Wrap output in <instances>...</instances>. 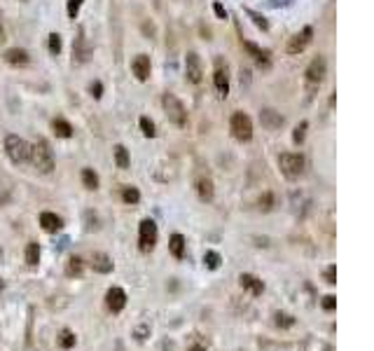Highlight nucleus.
Instances as JSON below:
<instances>
[{"label": "nucleus", "mask_w": 374, "mask_h": 351, "mask_svg": "<svg viewBox=\"0 0 374 351\" xmlns=\"http://www.w3.org/2000/svg\"><path fill=\"white\" fill-rule=\"evenodd\" d=\"M115 162H117V166L119 169H129V152H127V148L124 145H117L115 148Z\"/></svg>", "instance_id": "nucleus-24"}, {"label": "nucleus", "mask_w": 374, "mask_h": 351, "mask_svg": "<svg viewBox=\"0 0 374 351\" xmlns=\"http://www.w3.org/2000/svg\"><path fill=\"white\" fill-rule=\"evenodd\" d=\"M122 199L127 204H138L140 192L136 190V187H124V190H122Z\"/></svg>", "instance_id": "nucleus-29"}, {"label": "nucleus", "mask_w": 374, "mask_h": 351, "mask_svg": "<svg viewBox=\"0 0 374 351\" xmlns=\"http://www.w3.org/2000/svg\"><path fill=\"white\" fill-rule=\"evenodd\" d=\"M325 73H328V64H325V59H323V56H316V59L309 64V68H307V80H309L311 85H321Z\"/></svg>", "instance_id": "nucleus-10"}, {"label": "nucleus", "mask_w": 374, "mask_h": 351, "mask_svg": "<svg viewBox=\"0 0 374 351\" xmlns=\"http://www.w3.org/2000/svg\"><path fill=\"white\" fill-rule=\"evenodd\" d=\"M260 209H262V211H271V209H274V194H271V192H264V194L260 197Z\"/></svg>", "instance_id": "nucleus-31"}, {"label": "nucleus", "mask_w": 374, "mask_h": 351, "mask_svg": "<svg viewBox=\"0 0 374 351\" xmlns=\"http://www.w3.org/2000/svg\"><path fill=\"white\" fill-rule=\"evenodd\" d=\"M325 279H328V283H337V267H334V265L328 267V272H325Z\"/></svg>", "instance_id": "nucleus-37"}, {"label": "nucleus", "mask_w": 374, "mask_h": 351, "mask_svg": "<svg viewBox=\"0 0 374 351\" xmlns=\"http://www.w3.org/2000/svg\"><path fill=\"white\" fill-rule=\"evenodd\" d=\"M49 52L52 54L61 52V35H59V33H52V35H49Z\"/></svg>", "instance_id": "nucleus-32"}, {"label": "nucleus", "mask_w": 374, "mask_h": 351, "mask_svg": "<svg viewBox=\"0 0 374 351\" xmlns=\"http://www.w3.org/2000/svg\"><path fill=\"white\" fill-rule=\"evenodd\" d=\"M311 38H313V31H311V26H307V28H302V31L297 33V35H292L288 43V54H302L307 47H309Z\"/></svg>", "instance_id": "nucleus-8"}, {"label": "nucleus", "mask_w": 374, "mask_h": 351, "mask_svg": "<svg viewBox=\"0 0 374 351\" xmlns=\"http://www.w3.org/2000/svg\"><path fill=\"white\" fill-rule=\"evenodd\" d=\"M89 89H91V94L96 96V98H98V96H101V92H103V87H101V82H94V85L89 87Z\"/></svg>", "instance_id": "nucleus-40"}, {"label": "nucleus", "mask_w": 374, "mask_h": 351, "mask_svg": "<svg viewBox=\"0 0 374 351\" xmlns=\"http://www.w3.org/2000/svg\"><path fill=\"white\" fill-rule=\"evenodd\" d=\"M80 7H82V0H68V17L75 19L77 12H80Z\"/></svg>", "instance_id": "nucleus-34"}, {"label": "nucleus", "mask_w": 374, "mask_h": 351, "mask_svg": "<svg viewBox=\"0 0 374 351\" xmlns=\"http://www.w3.org/2000/svg\"><path fill=\"white\" fill-rule=\"evenodd\" d=\"M131 68H133V75L138 77L140 82H145V80L150 77V56L148 54H138V56L133 59Z\"/></svg>", "instance_id": "nucleus-12"}, {"label": "nucleus", "mask_w": 374, "mask_h": 351, "mask_svg": "<svg viewBox=\"0 0 374 351\" xmlns=\"http://www.w3.org/2000/svg\"><path fill=\"white\" fill-rule=\"evenodd\" d=\"M243 49H246V52L250 54V56H255V61H257L260 66H262V68H269V54H267V52H262V49H260L257 45H253V43H243Z\"/></svg>", "instance_id": "nucleus-18"}, {"label": "nucleus", "mask_w": 374, "mask_h": 351, "mask_svg": "<svg viewBox=\"0 0 374 351\" xmlns=\"http://www.w3.org/2000/svg\"><path fill=\"white\" fill-rule=\"evenodd\" d=\"M40 225H43V230H44V232L54 234V232H59V230L64 227V220H61V218H59L56 213L44 211L43 215H40Z\"/></svg>", "instance_id": "nucleus-13"}, {"label": "nucleus", "mask_w": 374, "mask_h": 351, "mask_svg": "<svg viewBox=\"0 0 374 351\" xmlns=\"http://www.w3.org/2000/svg\"><path fill=\"white\" fill-rule=\"evenodd\" d=\"M138 244H140V251H145V253L154 248V244H157V225H154V220L145 218V220L140 223Z\"/></svg>", "instance_id": "nucleus-6"}, {"label": "nucleus", "mask_w": 374, "mask_h": 351, "mask_svg": "<svg viewBox=\"0 0 374 351\" xmlns=\"http://www.w3.org/2000/svg\"><path fill=\"white\" fill-rule=\"evenodd\" d=\"M28 160L33 162V166L40 171V173H52L54 169V155L49 145H47V140H35L31 145V157Z\"/></svg>", "instance_id": "nucleus-1"}, {"label": "nucleus", "mask_w": 374, "mask_h": 351, "mask_svg": "<svg viewBox=\"0 0 374 351\" xmlns=\"http://www.w3.org/2000/svg\"><path fill=\"white\" fill-rule=\"evenodd\" d=\"M307 127H309L307 122H302L299 127H295V134H292V140H295V143H302V140H304V134H307Z\"/></svg>", "instance_id": "nucleus-33"}, {"label": "nucleus", "mask_w": 374, "mask_h": 351, "mask_svg": "<svg viewBox=\"0 0 374 351\" xmlns=\"http://www.w3.org/2000/svg\"><path fill=\"white\" fill-rule=\"evenodd\" d=\"M274 323H276L278 328H292L295 326V319L290 316V314H286V311H276V316H274Z\"/></svg>", "instance_id": "nucleus-26"}, {"label": "nucleus", "mask_w": 374, "mask_h": 351, "mask_svg": "<svg viewBox=\"0 0 374 351\" xmlns=\"http://www.w3.org/2000/svg\"><path fill=\"white\" fill-rule=\"evenodd\" d=\"M38 260H40V246L35 244V241H31V244L26 246V262L31 267H35Z\"/></svg>", "instance_id": "nucleus-23"}, {"label": "nucleus", "mask_w": 374, "mask_h": 351, "mask_svg": "<svg viewBox=\"0 0 374 351\" xmlns=\"http://www.w3.org/2000/svg\"><path fill=\"white\" fill-rule=\"evenodd\" d=\"M203 262H206V267H208V269H218L222 260H220V256H218L215 251H206V256H203Z\"/></svg>", "instance_id": "nucleus-28"}, {"label": "nucleus", "mask_w": 374, "mask_h": 351, "mask_svg": "<svg viewBox=\"0 0 374 351\" xmlns=\"http://www.w3.org/2000/svg\"><path fill=\"white\" fill-rule=\"evenodd\" d=\"M133 335H136V340H145V337L150 335V326H140V328H136Z\"/></svg>", "instance_id": "nucleus-38"}, {"label": "nucleus", "mask_w": 374, "mask_h": 351, "mask_svg": "<svg viewBox=\"0 0 374 351\" xmlns=\"http://www.w3.org/2000/svg\"><path fill=\"white\" fill-rule=\"evenodd\" d=\"M213 82H215V89H218V94H220V96L229 94V75H227V68H222V66H218V68H215Z\"/></svg>", "instance_id": "nucleus-14"}, {"label": "nucleus", "mask_w": 374, "mask_h": 351, "mask_svg": "<svg viewBox=\"0 0 374 351\" xmlns=\"http://www.w3.org/2000/svg\"><path fill=\"white\" fill-rule=\"evenodd\" d=\"M197 192H199V197H201L203 202H211L213 199V183L211 178H197Z\"/></svg>", "instance_id": "nucleus-19"}, {"label": "nucleus", "mask_w": 374, "mask_h": 351, "mask_svg": "<svg viewBox=\"0 0 374 351\" xmlns=\"http://www.w3.org/2000/svg\"><path fill=\"white\" fill-rule=\"evenodd\" d=\"M171 253L176 257H182L185 256V239H182V234H173L171 236Z\"/></svg>", "instance_id": "nucleus-21"}, {"label": "nucleus", "mask_w": 374, "mask_h": 351, "mask_svg": "<svg viewBox=\"0 0 374 351\" xmlns=\"http://www.w3.org/2000/svg\"><path fill=\"white\" fill-rule=\"evenodd\" d=\"M59 344L64 347V349H73L75 347V335L70 330H61V335H59Z\"/></svg>", "instance_id": "nucleus-27"}, {"label": "nucleus", "mask_w": 374, "mask_h": 351, "mask_svg": "<svg viewBox=\"0 0 374 351\" xmlns=\"http://www.w3.org/2000/svg\"><path fill=\"white\" fill-rule=\"evenodd\" d=\"M239 283L243 288H248L253 295H262V290H264V283H262L257 277H253V274H241V277H239Z\"/></svg>", "instance_id": "nucleus-16"}, {"label": "nucleus", "mask_w": 374, "mask_h": 351, "mask_svg": "<svg viewBox=\"0 0 374 351\" xmlns=\"http://www.w3.org/2000/svg\"><path fill=\"white\" fill-rule=\"evenodd\" d=\"M5 61L12 66H26L28 61H31V56H28V52L26 49H19V47H12V49H7L5 52Z\"/></svg>", "instance_id": "nucleus-15"}, {"label": "nucleus", "mask_w": 374, "mask_h": 351, "mask_svg": "<svg viewBox=\"0 0 374 351\" xmlns=\"http://www.w3.org/2000/svg\"><path fill=\"white\" fill-rule=\"evenodd\" d=\"M185 75L192 85H199L203 77V68H201V59L197 52H190L185 56Z\"/></svg>", "instance_id": "nucleus-7"}, {"label": "nucleus", "mask_w": 374, "mask_h": 351, "mask_svg": "<svg viewBox=\"0 0 374 351\" xmlns=\"http://www.w3.org/2000/svg\"><path fill=\"white\" fill-rule=\"evenodd\" d=\"M82 269H85V262H82V260H80V257H70V260H68V267H66V274H68V277H80V274H82Z\"/></svg>", "instance_id": "nucleus-22"}, {"label": "nucleus", "mask_w": 374, "mask_h": 351, "mask_svg": "<svg viewBox=\"0 0 374 351\" xmlns=\"http://www.w3.org/2000/svg\"><path fill=\"white\" fill-rule=\"evenodd\" d=\"M52 129H54V134H56L59 139H70V136H73V127H70L66 119H54Z\"/></svg>", "instance_id": "nucleus-20"}, {"label": "nucleus", "mask_w": 374, "mask_h": 351, "mask_svg": "<svg viewBox=\"0 0 374 351\" xmlns=\"http://www.w3.org/2000/svg\"><path fill=\"white\" fill-rule=\"evenodd\" d=\"M213 12L218 14V17H220V19H227V10H224L220 2H215V5H213Z\"/></svg>", "instance_id": "nucleus-39"}, {"label": "nucleus", "mask_w": 374, "mask_h": 351, "mask_svg": "<svg viewBox=\"0 0 374 351\" xmlns=\"http://www.w3.org/2000/svg\"><path fill=\"white\" fill-rule=\"evenodd\" d=\"M106 304H108V309H110L112 314H119L122 309L127 307V293H124L122 288L112 286L106 293Z\"/></svg>", "instance_id": "nucleus-9"}, {"label": "nucleus", "mask_w": 374, "mask_h": 351, "mask_svg": "<svg viewBox=\"0 0 374 351\" xmlns=\"http://www.w3.org/2000/svg\"><path fill=\"white\" fill-rule=\"evenodd\" d=\"M140 129H143V134L148 136V139H152L157 131H154V122L150 119V117H140Z\"/></svg>", "instance_id": "nucleus-30"}, {"label": "nucleus", "mask_w": 374, "mask_h": 351, "mask_svg": "<svg viewBox=\"0 0 374 351\" xmlns=\"http://www.w3.org/2000/svg\"><path fill=\"white\" fill-rule=\"evenodd\" d=\"M187 351H206V349H203L201 344H194V347H190V349H187Z\"/></svg>", "instance_id": "nucleus-42"}, {"label": "nucleus", "mask_w": 374, "mask_h": 351, "mask_svg": "<svg viewBox=\"0 0 374 351\" xmlns=\"http://www.w3.org/2000/svg\"><path fill=\"white\" fill-rule=\"evenodd\" d=\"M278 166H281L286 178H299L304 173V157L302 155H292V152H283L278 157Z\"/></svg>", "instance_id": "nucleus-4"}, {"label": "nucleus", "mask_w": 374, "mask_h": 351, "mask_svg": "<svg viewBox=\"0 0 374 351\" xmlns=\"http://www.w3.org/2000/svg\"><path fill=\"white\" fill-rule=\"evenodd\" d=\"M248 14H250V17H253V22H255V26H260V28H262V31H267V22H264V19H262V17H260V14H257V12H253V10H248Z\"/></svg>", "instance_id": "nucleus-36"}, {"label": "nucleus", "mask_w": 374, "mask_h": 351, "mask_svg": "<svg viewBox=\"0 0 374 351\" xmlns=\"http://www.w3.org/2000/svg\"><path fill=\"white\" fill-rule=\"evenodd\" d=\"M334 307H337V298H334V295H325V298H323V309H325V311H332Z\"/></svg>", "instance_id": "nucleus-35"}, {"label": "nucleus", "mask_w": 374, "mask_h": 351, "mask_svg": "<svg viewBox=\"0 0 374 351\" xmlns=\"http://www.w3.org/2000/svg\"><path fill=\"white\" fill-rule=\"evenodd\" d=\"M260 122H262V127L269 129V131H276V129L283 127V115L276 113V110H271V108H264V110H260Z\"/></svg>", "instance_id": "nucleus-11"}, {"label": "nucleus", "mask_w": 374, "mask_h": 351, "mask_svg": "<svg viewBox=\"0 0 374 351\" xmlns=\"http://www.w3.org/2000/svg\"><path fill=\"white\" fill-rule=\"evenodd\" d=\"M271 2V7H286V5H290L292 0H269Z\"/></svg>", "instance_id": "nucleus-41"}, {"label": "nucleus", "mask_w": 374, "mask_h": 351, "mask_svg": "<svg viewBox=\"0 0 374 351\" xmlns=\"http://www.w3.org/2000/svg\"><path fill=\"white\" fill-rule=\"evenodd\" d=\"M91 267L96 269L98 274H108V272H112V260L106 253H94L91 256Z\"/></svg>", "instance_id": "nucleus-17"}, {"label": "nucleus", "mask_w": 374, "mask_h": 351, "mask_svg": "<svg viewBox=\"0 0 374 351\" xmlns=\"http://www.w3.org/2000/svg\"><path fill=\"white\" fill-rule=\"evenodd\" d=\"M161 103H164V110H166L169 122H173L176 127H185V124H187V110H185V106L178 101V96L166 92L164 98H161Z\"/></svg>", "instance_id": "nucleus-2"}, {"label": "nucleus", "mask_w": 374, "mask_h": 351, "mask_svg": "<svg viewBox=\"0 0 374 351\" xmlns=\"http://www.w3.org/2000/svg\"><path fill=\"white\" fill-rule=\"evenodd\" d=\"M5 152H7V157H10L14 164H22V162H28V157H31V145H28L23 139L10 134V136L5 139Z\"/></svg>", "instance_id": "nucleus-3"}, {"label": "nucleus", "mask_w": 374, "mask_h": 351, "mask_svg": "<svg viewBox=\"0 0 374 351\" xmlns=\"http://www.w3.org/2000/svg\"><path fill=\"white\" fill-rule=\"evenodd\" d=\"M82 183H85L87 190H96L98 187V176L91 169H85L82 171Z\"/></svg>", "instance_id": "nucleus-25"}, {"label": "nucleus", "mask_w": 374, "mask_h": 351, "mask_svg": "<svg viewBox=\"0 0 374 351\" xmlns=\"http://www.w3.org/2000/svg\"><path fill=\"white\" fill-rule=\"evenodd\" d=\"M5 40V28H2V22H0V43Z\"/></svg>", "instance_id": "nucleus-43"}, {"label": "nucleus", "mask_w": 374, "mask_h": 351, "mask_svg": "<svg viewBox=\"0 0 374 351\" xmlns=\"http://www.w3.org/2000/svg\"><path fill=\"white\" fill-rule=\"evenodd\" d=\"M229 129H232V136L236 140H250L253 139V122L246 113H234L232 115V122H229Z\"/></svg>", "instance_id": "nucleus-5"}]
</instances>
